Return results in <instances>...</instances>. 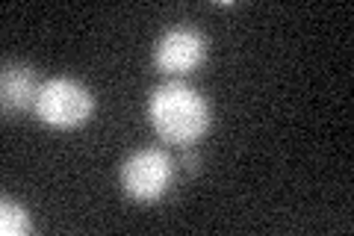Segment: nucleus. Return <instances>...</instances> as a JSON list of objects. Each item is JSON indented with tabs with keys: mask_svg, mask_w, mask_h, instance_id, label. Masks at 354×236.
Wrapping results in <instances>:
<instances>
[{
	"mask_svg": "<svg viewBox=\"0 0 354 236\" xmlns=\"http://www.w3.org/2000/svg\"><path fill=\"white\" fill-rule=\"evenodd\" d=\"M207 39L192 27H174L157 42L153 65L162 74H186L204 62Z\"/></svg>",
	"mask_w": 354,
	"mask_h": 236,
	"instance_id": "4",
	"label": "nucleus"
},
{
	"mask_svg": "<svg viewBox=\"0 0 354 236\" xmlns=\"http://www.w3.org/2000/svg\"><path fill=\"white\" fill-rule=\"evenodd\" d=\"M41 92V83L32 69L27 65H3L0 77V100L6 112H24L36 109V98Z\"/></svg>",
	"mask_w": 354,
	"mask_h": 236,
	"instance_id": "5",
	"label": "nucleus"
},
{
	"mask_svg": "<svg viewBox=\"0 0 354 236\" xmlns=\"http://www.w3.org/2000/svg\"><path fill=\"white\" fill-rule=\"evenodd\" d=\"M32 112L48 127H77L92 116V95L83 83L68 80V77H53L41 83Z\"/></svg>",
	"mask_w": 354,
	"mask_h": 236,
	"instance_id": "2",
	"label": "nucleus"
},
{
	"mask_svg": "<svg viewBox=\"0 0 354 236\" xmlns=\"http://www.w3.org/2000/svg\"><path fill=\"white\" fill-rule=\"evenodd\" d=\"M171 181V160L160 148L136 151L121 165V183L124 192L136 201H157Z\"/></svg>",
	"mask_w": 354,
	"mask_h": 236,
	"instance_id": "3",
	"label": "nucleus"
},
{
	"mask_svg": "<svg viewBox=\"0 0 354 236\" xmlns=\"http://www.w3.org/2000/svg\"><path fill=\"white\" fill-rule=\"evenodd\" d=\"M183 165H186V172H198V165H201V156H198V154H192V151H186L183 154Z\"/></svg>",
	"mask_w": 354,
	"mask_h": 236,
	"instance_id": "7",
	"label": "nucleus"
},
{
	"mask_svg": "<svg viewBox=\"0 0 354 236\" xmlns=\"http://www.w3.org/2000/svg\"><path fill=\"white\" fill-rule=\"evenodd\" d=\"M27 230H30L27 210L12 204V201H3V204H0V233L3 236H21Z\"/></svg>",
	"mask_w": 354,
	"mask_h": 236,
	"instance_id": "6",
	"label": "nucleus"
},
{
	"mask_svg": "<svg viewBox=\"0 0 354 236\" xmlns=\"http://www.w3.org/2000/svg\"><path fill=\"white\" fill-rule=\"evenodd\" d=\"M148 116L153 130L165 142L180 145V148H189L192 142L201 139L209 125L207 100L183 83H165L153 89L148 100Z\"/></svg>",
	"mask_w": 354,
	"mask_h": 236,
	"instance_id": "1",
	"label": "nucleus"
}]
</instances>
